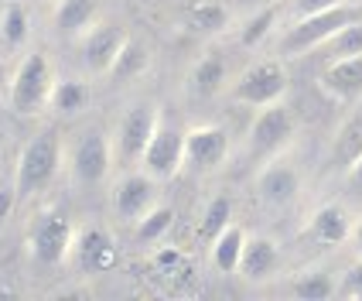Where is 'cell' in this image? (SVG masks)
<instances>
[{
	"mask_svg": "<svg viewBox=\"0 0 362 301\" xmlns=\"http://www.w3.org/2000/svg\"><path fill=\"white\" fill-rule=\"evenodd\" d=\"M52 89H55V76H52V62L48 55L35 48V52H24L11 76L7 86V103L18 117H35L41 113L45 103H52Z\"/></svg>",
	"mask_w": 362,
	"mask_h": 301,
	"instance_id": "4",
	"label": "cell"
},
{
	"mask_svg": "<svg viewBox=\"0 0 362 301\" xmlns=\"http://www.w3.org/2000/svg\"><path fill=\"white\" fill-rule=\"evenodd\" d=\"M141 4H154V0H141Z\"/></svg>",
	"mask_w": 362,
	"mask_h": 301,
	"instance_id": "38",
	"label": "cell"
},
{
	"mask_svg": "<svg viewBox=\"0 0 362 301\" xmlns=\"http://www.w3.org/2000/svg\"><path fill=\"white\" fill-rule=\"evenodd\" d=\"M24 41H28V11L21 0H11L0 11V52H18Z\"/></svg>",
	"mask_w": 362,
	"mask_h": 301,
	"instance_id": "24",
	"label": "cell"
},
{
	"mask_svg": "<svg viewBox=\"0 0 362 301\" xmlns=\"http://www.w3.org/2000/svg\"><path fill=\"white\" fill-rule=\"evenodd\" d=\"M123 38H127V35H123L120 28L103 24V21H96L93 28H86V31H82V62H86V69L106 76L113 59H117V52H120Z\"/></svg>",
	"mask_w": 362,
	"mask_h": 301,
	"instance_id": "14",
	"label": "cell"
},
{
	"mask_svg": "<svg viewBox=\"0 0 362 301\" xmlns=\"http://www.w3.org/2000/svg\"><path fill=\"white\" fill-rule=\"evenodd\" d=\"M301 192V171L294 168V161L274 158L267 161L257 175V195L270 209H287Z\"/></svg>",
	"mask_w": 362,
	"mask_h": 301,
	"instance_id": "12",
	"label": "cell"
},
{
	"mask_svg": "<svg viewBox=\"0 0 362 301\" xmlns=\"http://www.w3.org/2000/svg\"><path fill=\"white\" fill-rule=\"evenodd\" d=\"M171 222H175V209H168V205H154V209H147L141 220H137V240L141 243L164 240V233L171 229Z\"/></svg>",
	"mask_w": 362,
	"mask_h": 301,
	"instance_id": "29",
	"label": "cell"
},
{
	"mask_svg": "<svg viewBox=\"0 0 362 301\" xmlns=\"http://www.w3.org/2000/svg\"><path fill=\"white\" fill-rule=\"evenodd\" d=\"M362 18V7L352 4V0H342L328 11H318V14H308V18H294V24L284 31L281 38V52L284 55H308L315 48H322L325 41L332 38L335 31H342L345 24Z\"/></svg>",
	"mask_w": 362,
	"mask_h": 301,
	"instance_id": "3",
	"label": "cell"
},
{
	"mask_svg": "<svg viewBox=\"0 0 362 301\" xmlns=\"http://www.w3.org/2000/svg\"><path fill=\"white\" fill-rule=\"evenodd\" d=\"M229 154V134L219 123H195L185 130V164L195 171L219 168Z\"/></svg>",
	"mask_w": 362,
	"mask_h": 301,
	"instance_id": "11",
	"label": "cell"
},
{
	"mask_svg": "<svg viewBox=\"0 0 362 301\" xmlns=\"http://www.w3.org/2000/svg\"><path fill=\"white\" fill-rule=\"evenodd\" d=\"M72 257H76L82 267L103 274V271H110V267L117 263V246H113V240L103 233L100 226H89V229H79V233H76Z\"/></svg>",
	"mask_w": 362,
	"mask_h": 301,
	"instance_id": "18",
	"label": "cell"
},
{
	"mask_svg": "<svg viewBox=\"0 0 362 301\" xmlns=\"http://www.w3.org/2000/svg\"><path fill=\"white\" fill-rule=\"evenodd\" d=\"M277 18H281V7H277V4H267L253 18H246L240 28V45L243 48H257V45L277 28Z\"/></svg>",
	"mask_w": 362,
	"mask_h": 301,
	"instance_id": "28",
	"label": "cell"
},
{
	"mask_svg": "<svg viewBox=\"0 0 362 301\" xmlns=\"http://www.w3.org/2000/svg\"><path fill=\"white\" fill-rule=\"evenodd\" d=\"M96 14H100V0H59L55 28L65 38H82V31L96 24Z\"/></svg>",
	"mask_w": 362,
	"mask_h": 301,
	"instance_id": "21",
	"label": "cell"
},
{
	"mask_svg": "<svg viewBox=\"0 0 362 301\" xmlns=\"http://www.w3.org/2000/svg\"><path fill=\"white\" fill-rule=\"evenodd\" d=\"M229 222H233V199H229V195H216V199L205 205V212H202L199 240L202 243H212L222 229L229 226Z\"/></svg>",
	"mask_w": 362,
	"mask_h": 301,
	"instance_id": "27",
	"label": "cell"
},
{
	"mask_svg": "<svg viewBox=\"0 0 362 301\" xmlns=\"http://www.w3.org/2000/svg\"><path fill=\"white\" fill-rule=\"evenodd\" d=\"M154 263H161V267H178L181 254H178V250H171V246H161V250L154 254Z\"/></svg>",
	"mask_w": 362,
	"mask_h": 301,
	"instance_id": "35",
	"label": "cell"
},
{
	"mask_svg": "<svg viewBox=\"0 0 362 301\" xmlns=\"http://www.w3.org/2000/svg\"><path fill=\"white\" fill-rule=\"evenodd\" d=\"M294 137V113L284 106V103H270L260 106V113L250 123V154L257 158H270L277 154L284 144Z\"/></svg>",
	"mask_w": 362,
	"mask_h": 301,
	"instance_id": "9",
	"label": "cell"
},
{
	"mask_svg": "<svg viewBox=\"0 0 362 301\" xmlns=\"http://www.w3.org/2000/svg\"><path fill=\"white\" fill-rule=\"evenodd\" d=\"M243 246H246V233H243L240 222H229L216 240L209 243V254L219 274H240V261H243Z\"/></svg>",
	"mask_w": 362,
	"mask_h": 301,
	"instance_id": "23",
	"label": "cell"
},
{
	"mask_svg": "<svg viewBox=\"0 0 362 301\" xmlns=\"http://www.w3.org/2000/svg\"><path fill=\"white\" fill-rule=\"evenodd\" d=\"M72 246H76V229L69 226L65 216L45 212L31 226V257L41 267H62L72 261Z\"/></svg>",
	"mask_w": 362,
	"mask_h": 301,
	"instance_id": "8",
	"label": "cell"
},
{
	"mask_svg": "<svg viewBox=\"0 0 362 301\" xmlns=\"http://www.w3.org/2000/svg\"><path fill=\"white\" fill-rule=\"evenodd\" d=\"M342 175H345V188H349V195L362 199V158L356 161V164H349Z\"/></svg>",
	"mask_w": 362,
	"mask_h": 301,
	"instance_id": "34",
	"label": "cell"
},
{
	"mask_svg": "<svg viewBox=\"0 0 362 301\" xmlns=\"http://www.w3.org/2000/svg\"><path fill=\"white\" fill-rule=\"evenodd\" d=\"M52 106L59 113H76L86 106V86L76 79H55V89H52Z\"/></svg>",
	"mask_w": 362,
	"mask_h": 301,
	"instance_id": "30",
	"label": "cell"
},
{
	"mask_svg": "<svg viewBox=\"0 0 362 301\" xmlns=\"http://www.w3.org/2000/svg\"><path fill=\"white\" fill-rule=\"evenodd\" d=\"M322 59L332 62V59H349V55H362V18L345 24L342 31H335L332 38L325 41L322 48Z\"/></svg>",
	"mask_w": 362,
	"mask_h": 301,
	"instance_id": "26",
	"label": "cell"
},
{
	"mask_svg": "<svg viewBox=\"0 0 362 301\" xmlns=\"http://www.w3.org/2000/svg\"><path fill=\"white\" fill-rule=\"evenodd\" d=\"M359 158H362V110H356V113H349L342 120V127L335 130L328 161H332L339 171H345L349 164H356Z\"/></svg>",
	"mask_w": 362,
	"mask_h": 301,
	"instance_id": "20",
	"label": "cell"
},
{
	"mask_svg": "<svg viewBox=\"0 0 362 301\" xmlns=\"http://www.w3.org/2000/svg\"><path fill=\"white\" fill-rule=\"evenodd\" d=\"M335 4H342V0H291V11H294V18H308V14L328 11Z\"/></svg>",
	"mask_w": 362,
	"mask_h": 301,
	"instance_id": "33",
	"label": "cell"
},
{
	"mask_svg": "<svg viewBox=\"0 0 362 301\" xmlns=\"http://www.w3.org/2000/svg\"><path fill=\"white\" fill-rule=\"evenodd\" d=\"M291 295L301 301H328L332 295H339V284L328 271H304L294 278L291 284Z\"/></svg>",
	"mask_w": 362,
	"mask_h": 301,
	"instance_id": "25",
	"label": "cell"
},
{
	"mask_svg": "<svg viewBox=\"0 0 362 301\" xmlns=\"http://www.w3.org/2000/svg\"><path fill=\"white\" fill-rule=\"evenodd\" d=\"M158 185L161 181H154L144 168H127L117 178V185H113V212H117V220L137 222L147 209H154Z\"/></svg>",
	"mask_w": 362,
	"mask_h": 301,
	"instance_id": "10",
	"label": "cell"
},
{
	"mask_svg": "<svg viewBox=\"0 0 362 301\" xmlns=\"http://www.w3.org/2000/svg\"><path fill=\"white\" fill-rule=\"evenodd\" d=\"M318 86L335 103H349V106L359 103L362 100V55L325 62L322 72H318Z\"/></svg>",
	"mask_w": 362,
	"mask_h": 301,
	"instance_id": "13",
	"label": "cell"
},
{
	"mask_svg": "<svg viewBox=\"0 0 362 301\" xmlns=\"http://www.w3.org/2000/svg\"><path fill=\"white\" fill-rule=\"evenodd\" d=\"M141 168L154 181H171L185 168V130H178L171 120H158V130L147 144L141 158Z\"/></svg>",
	"mask_w": 362,
	"mask_h": 301,
	"instance_id": "7",
	"label": "cell"
},
{
	"mask_svg": "<svg viewBox=\"0 0 362 301\" xmlns=\"http://www.w3.org/2000/svg\"><path fill=\"white\" fill-rule=\"evenodd\" d=\"M287 93V69L277 59H263L257 65H250L240 79L229 86V96L243 106H270L281 103Z\"/></svg>",
	"mask_w": 362,
	"mask_h": 301,
	"instance_id": "6",
	"label": "cell"
},
{
	"mask_svg": "<svg viewBox=\"0 0 362 301\" xmlns=\"http://www.w3.org/2000/svg\"><path fill=\"white\" fill-rule=\"evenodd\" d=\"M352 222L356 220H349V212L339 202H325V205H318L311 212L304 233H308V240L318 243V246H342L352 237Z\"/></svg>",
	"mask_w": 362,
	"mask_h": 301,
	"instance_id": "15",
	"label": "cell"
},
{
	"mask_svg": "<svg viewBox=\"0 0 362 301\" xmlns=\"http://www.w3.org/2000/svg\"><path fill=\"white\" fill-rule=\"evenodd\" d=\"M117 164V154H113V141L103 127H82L79 134L72 137V144L65 147V168L76 185L82 188H96L110 178Z\"/></svg>",
	"mask_w": 362,
	"mask_h": 301,
	"instance_id": "2",
	"label": "cell"
},
{
	"mask_svg": "<svg viewBox=\"0 0 362 301\" xmlns=\"http://www.w3.org/2000/svg\"><path fill=\"white\" fill-rule=\"evenodd\" d=\"M0 151H4V130H0Z\"/></svg>",
	"mask_w": 362,
	"mask_h": 301,
	"instance_id": "37",
	"label": "cell"
},
{
	"mask_svg": "<svg viewBox=\"0 0 362 301\" xmlns=\"http://www.w3.org/2000/svg\"><path fill=\"white\" fill-rule=\"evenodd\" d=\"M229 24H233V14H229V7L219 4V0H195V4L185 11V28H188L192 35H202V38H216Z\"/></svg>",
	"mask_w": 362,
	"mask_h": 301,
	"instance_id": "19",
	"label": "cell"
},
{
	"mask_svg": "<svg viewBox=\"0 0 362 301\" xmlns=\"http://www.w3.org/2000/svg\"><path fill=\"white\" fill-rule=\"evenodd\" d=\"M147 65H151V52H147V45H141L137 38H127L120 41V52H117V59L110 65V72H106V79L110 82H134L141 79L144 72H147Z\"/></svg>",
	"mask_w": 362,
	"mask_h": 301,
	"instance_id": "22",
	"label": "cell"
},
{
	"mask_svg": "<svg viewBox=\"0 0 362 301\" xmlns=\"http://www.w3.org/2000/svg\"><path fill=\"white\" fill-rule=\"evenodd\" d=\"M281 267V246L270 237H246L243 246V261H240V278L246 281H267L270 274H277Z\"/></svg>",
	"mask_w": 362,
	"mask_h": 301,
	"instance_id": "16",
	"label": "cell"
},
{
	"mask_svg": "<svg viewBox=\"0 0 362 301\" xmlns=\"http://www.w3.org/2000/svg\"><path fill=\"white\" fill-rule=\"evenodd\" d=\"M339 295H345V298H362V254L356 263L345 267L342 281H339Z\"/></svg>",
	"mask_w": 362,
	"mask_h": 301,
	"instance_id": "32",
	"label": "cell"
},
{
	"mask_svg": "<svg viewBox=\"0 0 362 301\" xmlns=\"http://www.w3.org/2000/svg\"><path fill=\"white\" fill-rule=\"evenodd\" d=\"M226 79H229L226 59H222L219 52H205V55H199V62L192 65L185 89H188L192 100H209V96H216L219 89H226Z\"/></svg>",
	"mask_w": 362,
	"mask_h": 301,
	"instance_id": "17",
	"label": "cell"
},
{
	"mask_svg": "<svg viewBox=\"0 0 362 301\" xmlns=\"http://www.w3.org/2000/svg\"><path fill=\"white\" fill-rule=\"evenodd\" d=\"M158 120H161V110L154 103H134L120 117L117 134H113V154H117V164L123 171L141 168V158L154 137V130H158Z\"/></svg>",
	"mask_w": 362,
	"mask_h": 301,
	"instance_id": "5",
	"label": "cell"
},
{
	"mask_svg": "<svg viewBox=\"0 0 362 301\" xmlns=\"http://www.w3.org/2000/svg\"><path fill=\"white\" fill-rule=\"evenodd\" d=\"M349 243L356 246V254H362V216L352 222V237H349Z\"/></svg>",
	"mask_w": 362,
	"mask_h": 301,
	"instance_id": "36",
	"label": "cell"
},
{
	"mask_svg": "<svg viewBox=\"0 0 362 301\" xmlns=\"http://www.w3.org/2000/svg\"><path fill=\"white\" fill-rule=\"evenodd\" d=\"M62 161H65L62 130L55 123H45L35 137H28V144L18 154V164H14V185H18L21 199H31L41 188H48V181L59 175Z\"/></svg>",
	"mask_w": 362,
	"mask_h": 301,
	"instance_id": "1",
	"label": "cell"
},
{
	"mask_svg": "<svg viewBox=\"0 0 362 301\" xmlns=\"http://www.w3.org/2000/svg\"><path fill=\"white\" fill-rule=\"evenodd\" d=\"M18 202H21V195H18V185H14V175H11V178L0 175V229L14 216V205H18Z\"/></svg>",
	"mask_w": 362,
	"mask_h": 301,
	"instance_id": "31",
	"label": "cell"
}]
</instances>
